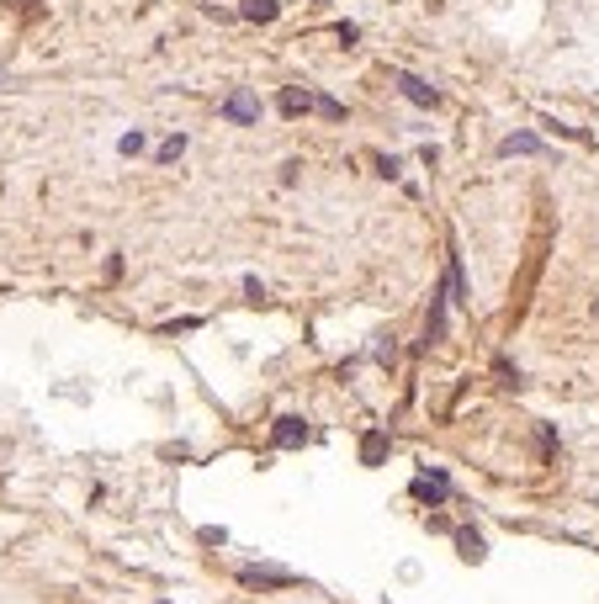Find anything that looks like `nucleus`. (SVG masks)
I'll return each mask as SVG.
<instances>
[{"label": "nucleus", "mask_w": 599, "mask_h": 604, "mask_svg": "<svg viewBox=\"0 0 599 604\" xmlns=\"http://www.w3.org/2000/svg\"><path fill=\"white\" fill-rule=\"evenodd\" d=\"M16 5H27V0H16Z\"/></svg>", "instance_id": "1a4fd4ad"}, {"label": "nucleus", "mask_w": 599, "mask_h": 604, "mask_svg": "<svg viewBox=\"0 0 599 604\" xmlns=\"http://www.w3.org/2000/svg\"><path fill=\"white\" fill-rule=\"evenodd\" d=\"M223 117H229V122H255V117H260L255 91H234V96H229V107H223Z\"/></svg>", "instance_id": "f257e3e1"}, {"label": "nucleus", "mask_w": 599, "mask_h": 604, "mask_svg": "<svg viewBox=\"0 0 599 604\" xmlns=\"http://www.w3.org/2000/svg\"><path fill=\"white\" fill-rule=\"evenodd\" d=\"M302 440V419H282V429H276V445H298Z\"/></svg>", "instance_id": "20e7f679"}, {"label": "nucleus", "mask_w": 599, "mask_h": 604, "mask_svg": "<svg viewBox=\"0 0 599 604\" xmlns=\"http://www.w3.org/2000/svg\"><path fill=\"white\" fill-rule=\"evenodd\" d=\"M282 107H287V112H308V107H318V101H313L308 91H287V96H282Z\"/></svg>", "instance_id": "423d86ee"}, {"label": "nucleus", "mask_w": 599, "mask_h": 604, "mask_svg": "<svg viewBox=\"0 0 599 604\" xmlns=\"http://www.w3.org/2000/svg\"><path fill=\"white\" fill-rule=\"evenodd\" d=\"M244 16L249 22H271L276 16V0H244Z\"/></svg>", "instance_id": "7ed1b4c3"}, {"label": "nucleus", "mask_w": 599, "mask_h": 604, "mask_svg": "<svg viewBox=\"0 0 599 604\" xmlns=\"http://www.w3.org/2000/svg\"><path fill=\"white\" fill-rule=\"evenodd\" d=\"M398 85H404V96H409V101H420V107H435V91H430L424 80H414V74H404Z\"/></svg>", "instance_id": "f03ea898"}, {"label": "nucleus", "mask_w": 599, "mask_h": 604, "mask_svg": "<svg viewBox=\"0 0 599 604\" xmlns=\"http://www.w3.org/2000/svg\"><path fill=\"white\" fill-rule=\"evenodd\" d=\"M117 149H122V154H138V149H143V133H122Z\"/></svg>", "instance_id": "6e6552de"}, {"label": "nucleus", "mask_w": 599, "mask_h": 604, "mask_svg": "<svg viewBox=\"0 0 599 604\" xmlns=\"http://www.w3.org/2000/svg\"><path fill=\"white\" fill-rule=\"evenodd\" d=\"M414 493H420V498H440V493H446V478H440V472H435V478H420Z\"/></svg>", "instance_id": "39448f33"}, {"label": "nucleus", "mask_w": 599, "mask_h": 604, "mask_svg": "<svg viewBox=\"0 0 599 604\" xmlns=\"http://www.w3.org/2000/svg\"><path fill=\"white\" fill-rule=\"evenodd\" d=\"M541 143L536 138H531V133H520V138H509V143H504V154H536Z\"/></svg>", "instance_id": "0eeeda50"}]
</instances>
